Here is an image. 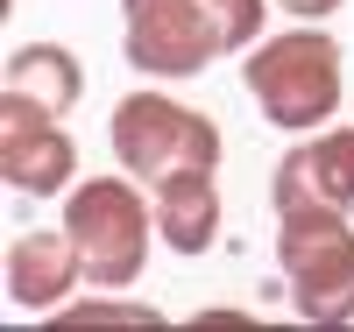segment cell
<instances>
[{
    "label": "cell",
    "mask_w": 354,
    "mask_h": 332,
    "mask_svg": "<svg viewBox=\"0 0 354 332\" xmlns=\"http://www.w3.org/2000/svg\"><path fill=\"white\" fill-rule=\"evenodd\" d=\"M340 71H347L340 43L319 21H298V28H283V36H262L248 50V64H241L248 99L283 135H312V128H326L340 113Z\"/></svg>",
    "instance_id": "6da1fadb"
},
{
    "label": "cell",
    "mask_w": 354,
    "mask_h": 332,
    "mask_svg": "<svg viewBox=\"0 0 354 332\" xmlns=\"http://www.w3.org/2000/svg\"><path fill=\"white\" fill-rule=\"evenodd\" d=\"M142 177H78L64 191V233L85 255V283L93 290H128L149 268L156 240V198L135 191Z\"/></svg>",
    "instance_id": "7a4b0ae2"
},
{
    "label": "cell",
    "mask_w": 354,
    "mask_h": 332,
    "mask_svg": "<svg viewBox=\"0 0 354 332\" xmlns=\"http://www.w3.org/2000/svg\"><path fill=\"white\" fill-rule=\"evenodd\" d=\"M277 262L305 325H354V226L340 205L277 213Z\"/></svg>",
    "instance_id": "3957f363"
},
{
    "label": "cell",
    "mask_w": 354,
    "mask_h": 332,
    "mask_svg": "<svg viewBox=\"0 0 354 332\" xmlns=\"http://www.w3.org/2000/svg\"><path fill=\"white\" fill-rule=\"evenodd\" d=\"M106 141H113V163L142 184H156L170 170H220V128L198 106L170 99L163 85H142L113 106Z\"/></svg>",
    "instance_id": "277c9868"
},
{
    "label": "cell",
    "mask_w": 354,
    "mask_h": 332,
    "mask_svg": "<svg viewBox=\"0 0 354 332\" xmlns=\"http://www.w3.org/2000/svg\"><path fill=\"white\" fill-rule=\"evenodd\" d=\"M121 50L142 78H198L220 64V36L205 21V0H121Z\"/></svg>",
    "instance_id": "5b68a950"
},
{
    "label": "cell",
    "mask_w": 354,
    "mask_h": 332,
    "mask_svg": "<svg viewBox=\"0 0 354 332\" xmlns=\"http://www.w3.org/2000/svg\"><path fill=\"white\" fill-rule=\"evenodd\" d=\"M0 177L21 198H64L78 184V141L64 135V120L0 92Z\"/></svg>",
    "instance_id": "8992f818"
},
{
    "label": "cell",
    "mask_w": 354,
    "mask_h": 332,
    "mask_svg": "<svg viewBox=\"0 0 354 332\" xmlns=\"http://www.w3.org/2000/svg\"><path fill=\"white\" fill-rule=\"evenodd\" d=\"M270 205H340L354 213V128H312L290 141V156L270 177Z\"/></svg>",
    "instance_id": "52a82bcc"
},
{
    "label": "cell",
    "mask_w": 354,
    "mask_h": 332,
    "mask_svg": "<svg viewBox=\"0 0 354 332\" xmlns=\"http://www.w3.org/2000/svg\"><path fill=\"white\" fill-rule=\"evenodd\" d=\"M85 283V255L64 226H36V233H15L8 248V304L15 311H57L64 297Z\"/></svg>",
    "instance_id": "ba28073f"
},
{
    "label": "cell",
    "mask_w": 354,
    "mask_h": 332,
    "mask_svg": "<svg viewBox=\"0 0 354 332\" xmlns=\"http://www.w3.org/2000/svg\"><path fill=\"white\" fill-rule=\"evenodd\" d=\"M220 170H170L149 184L156 198V233L170 255H205L220 240Z\"/></svg>",
    "instance_id": "9c48e42d"
},
{
    "label": "cell",
    "mask_w": 354,
    "mask_h": 332,
    "mask_svg": "<svg viewBox=\"0 0 354 332\" xmlns=\"http://www.w3.org/2000/svg\"><path fill=\"white\" fill-rule=\"evenodd\" d=\"M0 92L21 99V106H36V113H57L64 120L78 99H85V71H78V57L64 43H21L8 57V71H0Z\"/></svg>",
    "instance_id": "30bf717a"
},
{
    "label": "cell",
    "mask_w": 354,
    "mask_h": 332,
    "mask_svg": "<svg viewBox=\"0 0 354 332\" xmlns=\"http://www.w3.org/2000/svg\"><path fill=\"white\" fill-rule=\"evenodd\" d=\"M205 21L220 36V57H248L262 43V0H205Z\"/></svg>",
    "instance_id": "8fae6325"
},
{
    "label": "cell",
    "mask_w": 354,
    "mask_h": 332,
    "mask_svg": "<svg viewBox=\"0 0 354 332\" xmlns=\"http://www.w3.org/2000/svg\"><path fill=\"white\" fill-rule=\"evenodd\" d=\"M50 325H163V311L121 304V297H93V304H57Z\"/></svg>",
    "instance_id": "7c38bea8"
},
{
    "label": "cell",
    "mask_w": 354,
    "mask_h": 332,
    "mask_svg": "<svg viewBox=\"0 0 354 332\" xmlns=\"http://www.w3.org/2000/svg\"><path fill=\"white\" fill-rule=\"evenodd\" d=\"M283 14H298V21H326V14H340V0H277Z\"/></svg>",
    "instance_id": "4fadbf2b"
}]
</instances>
